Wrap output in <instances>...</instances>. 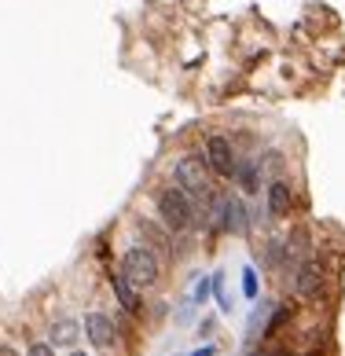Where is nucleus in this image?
Segmentation results:
<instances>
[{
  "label": "nucleus",
  "mask_w": 345,
  "mask_h": 356,
  "mask_svg": "<svg viewBox=\"0 0 345 356\" xmlns=\"http://www.w3.org/2000/svg\"><path fill=\"white\" fill-rule=\"evenodd\" d=\"M154 202H158V217H162V224H166L169 232H177V235H180V232H188L191 224H195V217H198L195 199H191L188 191L172 188V184L158 191V199H154Z\"/></svg>",
  "instance_id": "f257e3e1"
},
{
  "label": "nucleus",
  "mask_w": 345,
  "mask_h": 356,
  "mask_svg": "<svg viewBox=\"0 0 345 356\" xmlns=\"http://www.w3.org/2000/svg\"><path fill=\"white\" fill-rule=\"evenodd\" d=\"M118 272H122L136 290H143V286L158 283V275H162V261H158V254L147 243H143V246H129L122 254V268H118Z\"/></svg>",
  "instance_id": "f03ea898"
},
{
  "label": "nucleus",
  "mask_w": 345,
  "mask_h": 356,
  "mask_svg": "<svg viewBox=\"0 0 345 356\" xmlns=\"http://www.w3.org/2000/svg\"><path fill=\"white\" fill-rule=\"evenodd\" d=\"M206 158L202 154H184L177 158V165H172V180H177L180 191H188L191 199H206V195H214V180H209Z\"/></svg>",
  "instance_id": "7ed1b4c3"
},
{
  "label": "nucleus",
  "mask_w": 345,
  "mask_h": 356,
  "mask_svg": "<svg viewBox=\"0 0 345 356\" xmlns=\"http://www.w3.org/2000/svg\"><path fill=\"white\" fill-rule=\"evenodd\" d=\"M202 158H206V165H209V173H214V177H224V180L235 177L239 154H235V143L228 136L209 133L206 136V147H202Z\"/></svg>",
  "instance_id": "20e7f679"
},
{
  "label": "nucleus",
  "mask_w": 345,
  "mask_h": 356,
  "mask_svg": "<svg viewBox=\"0 0 345 356\" xmlns=\"http://www.w3.org/2000/svg\"><path fill=\"white\" fill-rule=\"evenodd\" d=\"M323 290H327V272L316 257H309L305 265L294 268V294L301 301H320Z\"/></svg>",
  "instance_id": "39448f33"
},
{
  "label": "nucleus",
  "mask_w": 345,
  "mask_h": 356,
  "mask_svg": "<svg viewBox=\"0 0 345 356\" xmlns=\"http://www.w3.org/2000/svg\"><path fill=\"white\" fill-rule=\"evenodd\" d=\"M264 206H268V217H275V220L290 217V209H294V188H290V180H283V177L268 180V188H264Z\"/></svg>",
  "instance_id": "423d86ee"
},
{
  "label": "nucleus",
  "mask_w": 345,
  "mask_h": 356,
  "mask_svg": "<svg viewBox=\"0 0 345 356\" xmlns=\"http://www.w3.org/2000/svg\"><path fill=\"white\" fill-rule=\"evenodd\" d=\"M81 331H85V338L96 349H111L114 346V320H111V316H103V312H88L85 323H81Z\"/></svg>",
  "instance_id": "0eeeda50"
},
{
  "label": "nucleus",
  "mask_w": 345,
  "mask_h": 356,
  "mask_svg": "<svg viewBox=\"0 0 345 356\" xmlns=\"http://www.w3.org/2000/svg\"><path fill=\"white\" fill-rule=\"evenodd\" d=\"M111 290H114V298H118V305H122L125 312H132L136 316L140 309H143V298H140V290L132 286L122 272H111Z\"/></svg>",
  "instance_id": "6e6552de"
},
{
  "label": "nucleus",
  "mask_w": 345,
  "mask_h": 356,
  "mask_svg": "<svg viewBox=\"0 0 345 356\" xmlns=\"http://www.w3.org/2000/svg\"><path fill=\"white\" fill-rule=\"evenodd\" d=\"M232 180H235L246 195L261 191V165H257V158H239V165H235V177H232Z\"/></svg>",
  "instance_id": "1a4fd4ad"
},
{
  "label": "nucleus",
  "mask_w": 345,
  "mask_h": 356,
  "mask_svg": "<svg viewBox=\"0 0 345 356\" xmlns=\"http://www.w3.org/2000/svg\"><path fill=\"white\" fill-rule=\"evenodd\" d=\"M77 338H81V323H77V320H56V323H51V346H56V349L74 346Z\"/></svg>",
  "instance_id": "9d476101"
},
{
  "label": "nucleus",
  "mask_w": 345,
  "mask_h": 356,
  "mask_svg": "<svg viewBox=\"0 0 345 356\" xmlns=\"http://www.w3.org/2000/svg\"><path fill=\"white\" fill-rule=\"evenodd\" d=\"M209 280H214V301H217V309L220 312H232V298H228V290H224V272H214Z\"/></svg>",
  "instance_id": "9b49d317"
},
{
  "label": "nucleus",
  "mask_w": 345,
  "mask_h": 356,
  "mask_svg": "<svg viewBox=\"0 0 345 356\" xmlns=\"http://www.w3.org/2000/svg\"><path fill=\"white\" fill-rule=\"evenodd\" d=\"M214 298V280L202 275V280H195V290H191V305H206V301Z\"/></svg>",
  "instance_id": "f8f14e48"
},
{
  "label": "nucleus",
  "mask_w": 345,
  "mask_h": 356,
  "mask_svg": "<svg viewBox=\"0 0 345 356\" xmlns=\"http://www.w3.org/2000/svg\"><path fill=\"white\" fill-rule=\"evenodd\" d=\"M243 294H246L250 301H257V294H261V283H257V268H254V265L243 268Z\"/></svg>",
  "instance_id": "ddd939ff"
},
{
  "label": "nucleus",
  "mask_w": 345,
  "mask_h": 356,
  "mask_svg": "<svg viewBox=\"0 0 345 356\" xmlns=\"http://www.w3.org/2000/svg\"><path fill=\"white\" fill-rule=\"evenodd\" d=\"M268 312H272V305H268V301H261V309H254V316H250V334H257V327L264 331V323H268Z\"/></svg>",
  "instance_id": "4468645a"
},
{
  "label": "nucleus",
  "mask_w": 345,
  "mask_h": 356,
  "mask_svg": "<svg viewBox=\"0 0 345 356\" xmlns=\"http://www.w3.org/2000/svg\"><path fill=\"white\" fill-rule=\"evenodd\" d=\"M140 232L147 235V239H151L154 246H166V235H162V232H154V224H147V220H140Z\"/></svg>",
  "instance_id": "2eb2a0df"
},
{
  "label": "nucleus",
  "mask_w": 345,
  "mask_h": 356,
  "mask_svg": "<svg viewBox=\"0 0 345 356\" xmlns=\"http://www.w3.org/2000/svg\"><path fill=\"white\" fill-rule=\"evenodd\" d=\"M26 356H56V346H51V341H33Z\"/></svg>",
  "instance_id": "dca6fc26"
},
{
  "label": "nucleus",
  "mask_w": 345,
  "mask_h": 356,
  "mask_svg": "<svg viewBox=\"0 0 345 356\" xmlns=\"http://www.w3.org/2000/svg\"><path fill=\"white\" fill-rule=\"evenodd\" d=\"M191 356H217V349H214V346H198Z\"/></svg>",
  "instance_id": "f3484780"
},
{
  "label": "nucleus",
  "mask_w": 345,
  "mask_h": 356,
  "mask_svg": "<svg viewBox=\"0 0 345 356\" xmlns=\"http://www.w3.org/2000/svg\"><path fill=\"white\" fill-rule=\"evenodd\" d=\"M0 356H19L15 349H8V346H0Z\"/></svg>",
  "instance_id": "a211bd4d"
},
{
  "label": "nucleus",
  "mask_w": 345,
  "mask_h": 356,
  "mask_svg": "<svg viewBox=\"0 0 345 356\" xmlns=\"http://www.w3.org/2000/svg\"><path fill=\"white\" fill-rule=\"evenodd\" d=\"M70 356H85V353H70Z\"/></svg>",
  "instance_id": "6ab92c4d"
},
{
  "label": "nucleus",
  "mask_w": 345,
  "mask_h": 356,
  "mask_svg": "<svg viewBox=\"0 0 345 356\" xmlns=\"http://www.w3.org/2000/svg\"><path fill=\"white\" fill-rule=\"evenodd\" d=\"M280 356H294V353H280Z\"/></svg>",
  "instance_id": "aec40b11"
}]
</instances>
